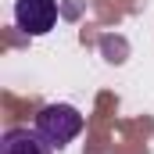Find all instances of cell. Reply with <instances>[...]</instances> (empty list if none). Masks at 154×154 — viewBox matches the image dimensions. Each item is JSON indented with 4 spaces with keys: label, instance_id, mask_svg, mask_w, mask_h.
I'll return each instance as SVG.
<instances>
[{
    "label": "cell",
    "instance_id": "1",
    "mask_svg": "<svg viewBox=\"0 0 154 154\" xmlns=\"http://www.w3.org/2000/svg\"><path fill=\"white\" fill-rule=\"evenodd\" d=\"M36 133L50 147H65V143H72L82 133V115L72 104H47L36 115Z\"/></svg>",
    "mask_w": 154,
    "mask_h": 154
},
{
    "label": "cell",
    "instance_id": "2",
    "mask_svg": "<svg viewBox=\"0 0 154 154\" xmlns=\"http://www.w3.org/2000/svg\"><path fill=\"white\" fill-rule=\"evenodd\" d=\"M14 22L29 36L50 32L57 22V0H14Z\"/></svg>",
    "mask_w": 154,
    "mask_h": 154
},
{
    "label": "cell",
    "instance_id": "3",
    "mask_svg": "<svg viewBox=\"0 0 154 154\" xmlns=\"http://www.w3.org/2000/svg\"><path fill=\"white\" fill-rule=\"evenodd\" d=\"M0 154H54V147L32 129H7L0 140Z\"/></svg>",
    "mask_w": 154,
    "mask_h": 154
}]
</instances>
